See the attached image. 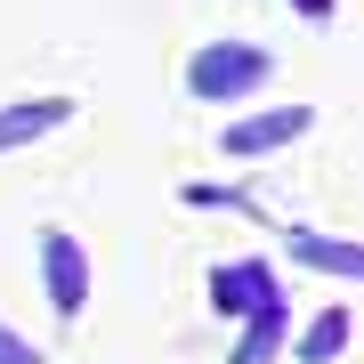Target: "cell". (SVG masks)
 Wrapping results in <instances>:
<instances>
[{"mask_svg":"<svg viewBox=\"0 0 364 364\" xmlns=\"http://www.w3.org/2000/svg\"><path fill=\"white\" fill-rule=\"evenodd\" d=\"M0 364H33V348H25V340H9V332H0Z\"/></svg>","mask_w":364,"mask_h":364,"instance_id":"52a82bcc","label":"cell"},{"mask_svg":"<svg viewBox=\"0 0 364 364\" xmlns=\"http://www.w3.org/2000/svg\"><path fill=\"white\" fill-rule=\"evenodd\" d=\"M259 73H267V57H259V49H203V57H195V90H203V97L251 90Z\"/></svg>","mask_w":364,"mask_h":364,"instance_id":"6da1fadb","label":"cell"},{"mask_svg":"<svg viewBox=\"0 0 364 364\" xmlns=\"http://www.w3.org/2000/svg\"><path fill=\"white\" fill-rule=\"evenodd\" d=\"M57 122H65V97L9 105V114H0V146H25V138H41V130H57Z\"/></svg>","mask_w":364,"mask_h":364,"instance_id":"3957f363","label":"cell"},{"mask_svg":"<svg viewBox=\"0 0 364 364\" xmlns=\"http://www.w3.org/2000/svg\"><path fill=\"white\" fill-rule=\"evenodd\" d=\"M49 284H57L65 308H81V251L65 243V235H49Z\"/></svg>","mask_w":364,"mask_h":364,"instance_id":"277c9868","label":"cell"},{"mask_svg":"<svg viewBox=\"0 0 364 364\" xmlns=\"http://www.w3.org/2000/svg\"><path fill=\"white\" fill-rule=\"evenodd\" d=\"M340 332H348V324H340V316H324V324L308 332V356H332V348H340Z\"/></svg>","mask_w":364,"mask_h":364,"instance_id":"8992f818","label":"cell"},{"mask_svg":"<svg viewBox=\"0 0 364 364\" xmlns=\"http://www.w3.org/2000/svg\"><path fill=\"white\" fill-rule=\"evenodd\" d=\"M299 9H308V16H324V0H299Z\"/></svg>","mask_w":364,"mask_h":364,"instance_id":"ba28073f","label":"cell"},{"mask_svg":"<svg viewBox=\"0 0 364 364\" xmlns=\"http://www.w3.org/2000/svg\"><path fill=\"white\" fill-rule=\"evenodd\" d=\"M308 259H324V267H340V275H364V251H348V243H299Z\"/></svg>","mask_w":364,"mask_h":364,"instance_id":"5b68a950","label":"cell"},{"mask_svg":"<svg viewBox=\"0 0 364 364\" xmlns=\"http://www.w3.org/2000/svg\"><path fill=\"white\" fill-rule=\"evenodd\" d=\"M291 130H308L299 105H291V114H259V122H243V130H227V146H235V154H267V146H284Z\"/></svg>","mask_w":364,"mask_h":364,"instance_id":"7a4b0ae2","label":"cell"}]
</instances>
